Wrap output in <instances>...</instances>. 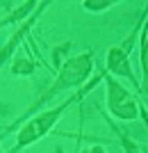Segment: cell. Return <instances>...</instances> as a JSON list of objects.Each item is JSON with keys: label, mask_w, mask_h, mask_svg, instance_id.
Here are the masks:
<instances>
[{"label": "cell", "mask_w": 148, "mask_h": 153, "mask_svg": "<svg viewBox=\"0 0 148 153\" xmlns=\"http://www.w3.org/2000/svg\"><path fill=\"white\" fill-rule=\"evenodd\" d=\"M50 5H52V2H48V0H46V2H39V5H37V9H34V12L30 14V16H27V19L23 21V23H18V25H16V30L12 32V37L7 39V41H5V46L0 48V66H2V64H5L7 59H12V55L16 53V48H18V46L23 44V39H25L27 34H30V30H32V27L37 25V21L41 19V16H43V12H46V9H48Z\"/></svg>", "instance_id": "obj_4"}, {"label": "cell", "mask_w": 148, "mask_h": 153, "mask_svg": "<svg viewBox=\"0 0 148 153\" xmlns=\"http://www.w3.org/2000/svg\"><path fill=\"white\" fill-rule=\"evenodd\" d=\"M116 0H100V2H96V0H84L82 7L87 9V12H103V9H107V7H114Z\"/></svg>", "instance_id": "obj_7"}, {"label": "cell", "mask_w": 148, "mask_h": 153, "mask_svg": "<svg viewBox=\"0 0 148 153\" xmlns=\"http://www.w3.org/2000/svg\"><path fill=\"white\" fill-rule=\"evenodd\" d=\"M139 114H141L144 123H146V128H148V112H146V105H144V101H139Z\"/></svg>", "instance_id": "obj_10"}, {"label": "cell", "mask_w": 148, "mask_h": 153, "mask_svg": "<svg viewBox=\"0 0 148 153\" xmlns=\"http://www.w3.org/2000/svg\"><path fill=\"white\" fill-rule=\"evenodd\" d=\"M12 71H14V73H32V71H34V64L27 62V59H23V62L16 59V64L12 66Z\"/></svg>", "instance_id": "obj_8"}, {"label": "cell", "mask_w": 148, "mask_h": 153, "mask_svg": "<svg viewBox=\"0 0 148 153\" xmlns=\"http://www.w3.org/2000/svg\"><path fill=\"white\" fill-rule=\"evenodd\" d=\"M103 78H105V71H100V73H96V76L91 78V82H84L80 89H75L62 103L52 105V108H46V110H41V112H37L34 117H30V119L18 128V133H16V144H14L7 153H21V151H25L27 146L37 144L39 140H43L46 135L57 126L59 119L66 114V110L73 108L75 103H80L89 91H94L98 87V82H103Z\"/></svg>", "instance_id": "obj_2"}, {"label": "cell", "mask_w": 148, "mask_h": 153, "mask_svg": "<svg viewBox=\"0 0 148 153\" xmlns=\"http://www.w3.org/2000/svg\"><path fill=\"white\" fill-rule=\"evenodd\" d=\"M94 66H96V55H94V51H91V53L84 51V53H80V55H73V57L64 59L62 66H59V71H57V76H55V80H52V82L48 85L32 103H30V108H27L16 121H12L9 126L5 128V133L18 130V126H23L30 117H34L37 112H41V110H43L52 98H57L62 91L80 89V87L89 80V76L94 73Z\"/></svg>", "instance_id": "obj_1"}, {"label": "cell", "mask_w": 148, "mask_h": 153, "mask_svg": "<svg viewBox=\"0 0 148 153\" xmlns=\"http://www.w3.org/2000/svg\"><path fill=\"white\" fill-rule=\"evenodd\" d=\"M144 34H141V71H144V82L141 94L148 96V21H144Z\"/></svg>", "instance_id": "obj_6"}, {"label": "cell", "mask_w": 148, "mask_h": 153, "mask_svg": "<svg viewBox=\"0 0 148 153\" xmlns=\"http://www.w3.org/2000/svg\"><path fill=\"white\" fill-rule=\"evenodd\" d=\"M105 82V98H107V108H110V114L121 119V121H135L139 117V98H137L128 87H123L116 78L107 76L103 78Z\"/></svg>", "instance_id": "obj_3"}, {"label": "cell", "mask_w": 148, "mask_h": 153, "mask_svg": "<svg viewBox=\"0 0 148 153\" xmlns=\"http://www.w3.org/2000/svg\"><path fill=\"white\" fill-rule=\"evenodd\" d=\"M107 123H110V128H112V133H114V137H116V142L121 144V149H123V153H144V149L137 144L132 137H130L125 130H121V128L116 126V121L114 119H110L107 117Z\"/></svg>", "instance_id": "obj_5"}, {"label": "cell", "mask_w": 148, "mask_h": 153, "mask_svg": "<svg viewBox=\"0 0 148 153\" xmlns=\"http://www.w3.org/2000/svg\"><path fill=\"white\" fill-rule=\"evenodd\" d=\"M82 153H107V151H105L103 144H91V146H87Z\"/></svg>", "instance_id": "obj_9"}]
</instances>
